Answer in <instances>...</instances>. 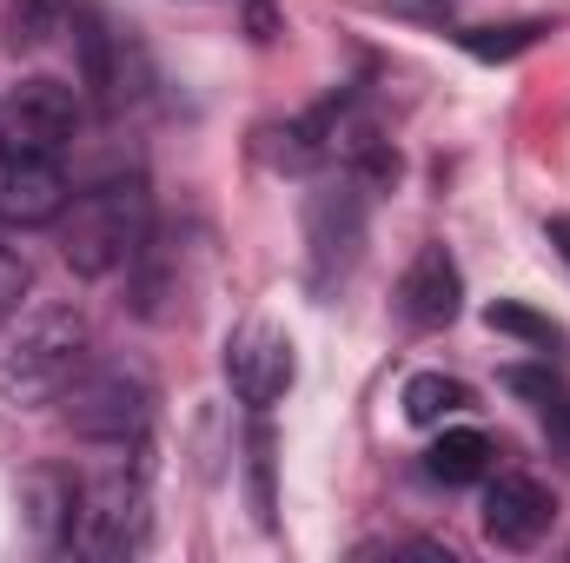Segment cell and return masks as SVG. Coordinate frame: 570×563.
<instances>
[{"instance_id": "1", "label": "cell", "mask_w": 570, "mask_h": 563, "mask_svg": "<svg viewBox=\"0 0 570 563\" xmlns=\"http://www.w3.org/2000/svg\"><path fill=\"white\" fill-rule=\"evenodd\" d=\"M146 239H153V192H146L140 172L87 186L60 213V259L80 279H107V273L134 266L146 253Z\"/></svg>"}, {"instance_id": "11", "label": "cell", "mask_w": 570, "mask_h": 563, "mask_svg": "<svg viewBox=\"0 0 570 563\" xmlns=\"http://www.w3.org/2000/svg\"><path fill=\"white\" fill-rule=\"evenodd\" d=\"M332 107L338 100H325V107H312V113H298V120H285V127H259L253 134V152H259V166H273V172H325L332 166Z\"/></svg>"}, {"instance_id": "20", "label": "cell", "mask_w": 570, "mask_h": 563, "mask_svg": "<svg viewBox=\"0 0 570 563\" xmlns=\"http://www.w3.org/2000/svg\"><path fill=\"white\" fill-rule=\"evenodd\" d=\"M544 239H551V253H558V259L570 266V213H558V219L544 226Z\"/></svg>"}, {"instance_id": "12", "label": "cell", "mask_w": 570, "mask_h": 563, "mask_svg": "<svg viewBox=\"0 0 570 563\" xmlns=\"http://www.w3.org/2000/svg\"><path fill=\"white\" fill-rule=\"evenodd\" d=\"M365 186L345 172L338 186H325L318 199H312V253H318V279H332V253H338V266L352 259V246H358V233H365V199H358Z\"/></svg>"}, {"instance_id": "9", "label": "cell", "mask_w": 570, "mask_h": 563, "mask_svg": "<svg viewBox=\"0 0 570 563\" xmlns=\"http://www.w3.org/2000/svg\"><path fill=\"white\" fill-rule=\"evenodd\" d=\"M551 517H558V497L538 477L511 471V477H491L484 484V537L498 551H538L544 531H551Z\"/></svg>"}, {"instance_id": "13", "label": "cell", "mask_w": 570, "mask_h": 563, "mask_svg": "<svg viewBox=\"0 0 570 563\" xmlns=\"http://www.w3.org/2000/svg\"><path fill=\"white\" fill-rule=\"evenodd\" d=\"M491 464H498V444H491V431H478V424H444L425 451V471L438 484H484Z\"/></svg>"}, {"instance_id": "2", "label": "cell", "mask_w": 570, "mask_h": 563, "mask_svg": "<svg viewBox=\"0 0 570 563\" xmlns=\"http://www.w3.org/2000/svg\"><path fill=\"white\" fill-rule=\"evenodd\" d=\"M87 345H94V332H87V318L73 305L33 312L20 325V338L0 352V398L20 405V412L27 405H60L67 385L87 372Z\"/></svg>"}, {"instance_id": "18", "label": "cell", "mask_w": 570, "mask_h": 563, "mask_svg": "<svg viewBox=\"0 0 570 563\" xmlns=\"http://www.w3.org/2000/svg\"><path fill=\"white\" fill-rule=\"evenodd\" d=\"M27 285H33V266H27L20 253H7V246H0V325H7L13 312H20Z\"/></svg>"}, {"instance_id": "16", "label": "cell", "mask_w": 570, "mask_h": 563, "mask_svg": "<svg viewBox=\"0 0 570 563\" xmlns=\"http://www.w3.org/2000/svg\"><path fill=\"white\" fill-rule=\"evenodd\" d=\"M484 325H491V332H511V338H524V345H538L544 358H551V345H564V325L544 318V312H531V305H518V298H498V305L484 312Z\"/></svg>"}, {"instance_id": "5", "label": "cell", "mask_w": 570, "mask_h": 563, "mask_svg": "<svg viewBox=\"0 0 570 563\" xmlns=\"http://www.w3.org/2000/svg\"><path fill=\"white\" fill-rule=\"evenodd\" d=\"M73 53H80V87L100 113H120L134 107L146 87L140 47H134V27H114L107 7H80L73 13Z\"/></svg>"}, {"instance_id": "19", "label": "cell", "mask_w": 570, "mask_h": 563, "mask_svg": "<svg viewBox=\"0 0 570 563\" xmlns=\"http://www.w3.org/2000/svg\"><path fill=\"white\" fill-rule=\"evenodd\" d=\"M538 412H544V437H551V444L570 457V392H551Z\"/></svg>"}, {"instance_id": "4", "label": "cell", "mask_w": 570, "mask_h": 563, "mask_svg": "<svg viewBox=\"0 0 570 563\" xmlns=\"http://www.w3.org/2000/svg\"><path fill=\"white\" fill-rule=\"evenodd\" d=\"M60 418L87 444H140L146 424H153V385L140 372H120V365L80 372L60 398Z\"/></svg>"}, {"instance_id": "15", "label": "cell", "mask_w": 570, "mask_h": 563, "mask_svg": "<svg viewBox=\"0 0 570 563\" xmlns=\"http://www.w3.org/2000/svg\"><path fill=\"white\" fill-rule=\"evenodd\" d=\"M67 7H73V0H7V47H13V53L47 47V40L67 27Z\"/></svg>"}, {"instance_id": "6", "label": "cell", "mask_w": 570, "mask_h": 563, "mask_svg": "<svg viewBox=\"0 0 570 563\" xmlns=\"http://www.w3.org/2000/svg\"><path fill=\"white\" fill-rule=\"evenodd\" d=\"M80 113H87V107H80V87L33 73V80L7 87V100H0V146L60 152V146L80 134Z\"/></svg>"}, {"instance_id": "10", "label": "cell", "mask_w": 570, "mask_h": 563, "mask_svg": "<svg viewBox=\"0 0 570 563\" xmlns=\"http://www.w3.org/2000/svg\"><path fill=\"white\" fill-rule=\"evenodd\" d=\"M458 305H464V273H458V259H451L444 246H419V259H412L405 279H399V318H405L412 332H444V325L458 318Z\"/></svg>"}, {"instance_id": "8", "label": "cell", "mask_w": 570, "mask_h": 563, "mask_svg": "<svg viewBox=\"0 0 570 563\" xmlns=\"http://www.w3.org/2000/svg\"><path fill=\"white\" fill-rule=\"evenodd\" d=\"M73 186L60 172V152H20L0 146V226H60Z\"/></svg>"}, {"instance_id": "7", "label": "cell", "mask_w": 570, "mask_h": 563, "mask_svg": "<svg viewBox=\"0 0 570 563\" xmlns=\"http://www.w3.org/2000/svg\"><path fill=\"white\" fill-rule=\"evenodd\" d=\"M292 378H298V358H292V338H285L279 325L253 318V325H239L226 338V385H233L239 405H253V412L279 405L285 392H292Z\"/></svg>"}, {"instance_id": "3", "label": "cell", "mask_w": 570, "mask_h": 563, "mask_svg": "<svg viewBox=\"0 0 570 563\" xmlns=\"http://www.w3.org/2000/svg\"><path fill=\"white\" fill-rule=\"evenodd\" d=\"M146 524H153V497H146V464H114L100 471L73 504H67V551L94 563L134 557L146 544Z\"/></svg>"}, {"instance_id": "17", "label": "cell", "mask_w": 570, "mask_h": 563, "mask_svg": "<svg viewBox=\"0 0 570 563\" xmlns=\"http://www.w3.org/2000/svg\"><path fill=\"white\" fill-rule=\"evenodd\" d=\"M538 20H518V27H471L464 33V47L478 53V60H511V53H524V47H538Z\"/></svg>"}, {"instance_id": "14", "label": "cell", "mask_w": 570, "mask_h": 563, "mask_svg": "<svg viewBox=\"0 0 570 563\" xmlns=\"http://www.w3.org/2000/svg\"><path fill=\"white\" fill-rule=\"evenodd\" d=\"M471 405H478V398H471V385H464V378H444V372H419V378L405 385V418L425 424V431L464 418Z\"/></svg>"}]
</instances>
